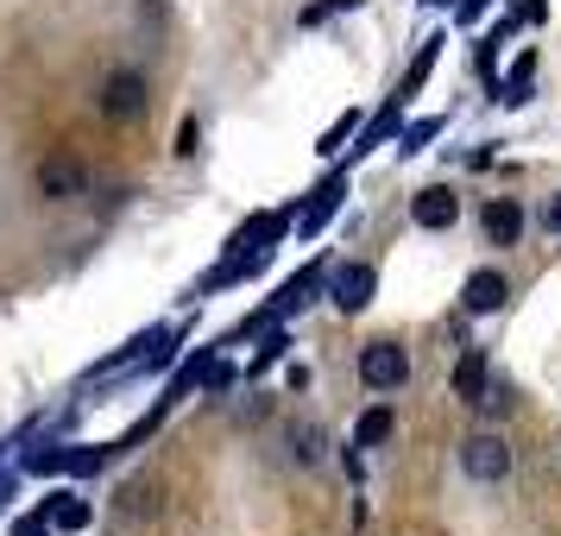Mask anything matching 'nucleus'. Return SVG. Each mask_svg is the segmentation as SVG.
I'll return each instance as SVG.
<instances>
[{"label": "nucleus", "instance_id": "f257e3e1", "mask_svg": "<svg viewBox=\"0 0 561 536\" xmlns=\"http://www.w3.org/2000/svg\"><path fill=\"white\" fill-rule=\"evenodd\" d=\"M95 107H102V121H114V127H127V121H146V107H152V89H146V77L139 70H107L102 95H95Z\"/></svg>", "mask_w": 561, "mask_h": 536}, {"label": "nucleus", "instance_id": "f03ea898", "mask_svg": "<svg viewBox=\"0 0 561 536\" xmlns=\"http://www.w3.org/2000/svg\"><path fill=\"white\" fill-rule=\"evenodd\" d=\"M460 474H467V480H480V486H499L511 474V442L499 430L467 435V442H460Z\"/></svg>", "mask_w": 561, "mask_h": 536}, {"label": "nucleus", "instance_id": "7ed1b4c3", "mask_svg": "<svg viewBox=\"0 0 561 536\" xmlns=\"http://www.w3.org/2000/svg\"><path fill=\"white\" fill-rule=\"evenodd\" d=\"M410 379V354L398 341H366L359 347V385L366 391H398Z\"/></svg>", "mask_w": 561, "mask_h": 536}, {"label": "nucleus", "instance_id": "20e7f679", "mask_svg": "<svg viewBox=\"0 0 561 536\" xmlns=\"http://www.w3.org/2000/svg\"><path fill=\"white\" fill-rule=\"evenodd\" d=\"M505 304H511V278L492 272V265H480L473 278L460 284V309H467V316H499Z\"/></svg>", "mask_w": 561, "mask_h": 536}, {"label": "nucleus", "instance_id": "39448f33", "mask_svg": "<svg viewBox=\"0 0 561 536\" xmlns=\"http://www.w3.org/2000/svg\"><path fill=\"white\" fill-rule=\"evenodd\" d=\"M32 183H38V196H45V203H77L82 190H89V178H82L77 158H45V164L32 171Z\"/></svg>", "mask_w": 561, "mask_h": 536}, {"label": "nucleus", "instance_id": "423d86ee", "mask_svg": "<svg viewBox=\"0 0 561 536\" xmlns=\"http://www.w3.org/2000/svg\"><path fill=\"white\" fill-rule=\"evenodd\" d=\"M334 309H341V316H354V309H366L373 304V290H379V272H373V265H341V272H334Z\"/></svg>", "mask_w": 561, "mask_h": 536}, {"label": "nucleus", "instance_id": "0eeeda50", "mask_svg": "<svg viewBox=\"0 0 561 536\" xmlns=\"http://www.w3.org/2000/svg\"><path fill=\"white\" fill-rule=\"evenodd\" d=\"M410 221H416V228H430V233L455 228V221H460V196L448 190V183H435V190H423V196L410 203Z\"/></svg>", "mask_w": 561, "mask_h": 536}, {"label": "nucleus", "instance_id": "6e6552de", "mask_svg": "<svg viewBox=\"0 0 561 536\" xmlns=\"http://www.w3.org/2000/svg\"><path fill=\"white\" fill-rule=\"evenodd\" d=\"M480 228L492 247H517V233H524V208L511 203V196H492V203L480 208Z\"/></svg>", "mask_w": 561, "mask_h": 536}, {"label": "nucleus", "instance_id": "1a4fd4ad", "mask_svg": "<svg viewBox=\"0 0 561 536\" xmlns=\"http://www.w3.org/2000/svg\"><path fill=\"white\" fill-rule=\"evenodd\" d=\"M322 455H329V430H322L316 417L290 423V460H297V467H316Z\"/></svg>", "mask_w": 561, "mask_h": 536}, {"label": "nucleus", "instance_id": "9d476101", "mask_svg": "<svg viewBox=\"0 0 561 536\" xmlns=\"http://www.w3.org/2000/svg\"><path fill=\"white\" fill-rule=\"evenodd\" d=\"M485 391H492V385H485V354H480V347H467L460 366H455V398H460V404H480Z\"/></svg>", "mask_w": 561, "mask_h": 536}, {"label": "nucleus", "instance_id": "9b49d317", "mask_svg": "<svg viewBox=\"0 0 561 536\" xmlns=\"http://www.w3.org/2000/svg\"><path fill=\"white\" fill-rule=\"evenodd\" d=\"M391 430H398V410H391V404H373V410L354 423V448H385V442H391Z\"/></svg>", "mask_w": 561, "mask_h": 536}, {"label": "nucleus", "instance_id": "f8f14e48", "mask_svg": "<svg viewBox=\"0 0 561 536\" xmlns=\"http://www.w3.org/2000/svg\"><path fill=\"white\" fill-rule=\"evenodd\" d=\"M442 45H448V38H423V52H416V64H410V77H404V95H416V89H423V77L435 70Z\"/></svg>", "mask_w": 561, "mask_h": 536}, {"label": "nucleus", "instance_id": "ddd939ff", "mask_svg": "<svg viewBox=\"0 0 561 536\" xmlns=\"http://www.w3.org/2000/svg\"><path fill=\"white\" fill-rule=\"evenodd\" d=\"M341 203V183H329V190H322V196H316V203H309V215H304V233H316L322 228V221H329V208Z\"/></svg>", "mask_w": 561, "mask_h": 536}, {"label": "nucleus", "instance_id": "4468645a", "mask_svg": "<svg viewBox=\"0 0 561 536\" xmlns=\"http://www.w3.org/2000/svg\"><path fill=\"white\" fill-rule=\"evenodd\" d=\"M51 524L57 531H82V524H89V505H82V499H64V505H51Z\"/></svg>", "mask_w": 561, "mask_h": 536}, {"label": "nucleus", "instance_id": "2eb2a0df", "mask_svg": "<svg viewBox=\"0 0 561 536\" xmlns=\"http://www.w3.org/2000/svg\"><path fill=\"white\" fill-rule=\"evenodd\" d=\"M530 70H536V52H524V57H517V70H511V82H505V102H524V89H530Z\"/></svg>", "mask_w": 561, "mask_h": 536}, {"label": "nucleus", "instance_id": "dca6fc26", "mask_svg": "<svg viewBox=\"0 0 561 536\" xmlns=\"http://www.w3.org/2000/svg\"><path fill=\"white\" fill-rule=\"evenodd\" d=\"M45 531H57V524H51V511H32L26 524H20V536H45Z\"/></svg>", "mask_w": 561, "mask_h": 536}, {"label": "nucleus", "instance_id": "f3484780", "mask_svg": "<svg viewBox=\"0 0 561 536\" xmlns=\"http://www.w3.org/2000/svg\"><path fill=\"white\" fill-rule=\"evenodd\" d=\"M485 13V0H460V20H480Z\"/></svg>", "mask_w": 561, "mask_h": 536}]
</instances>
